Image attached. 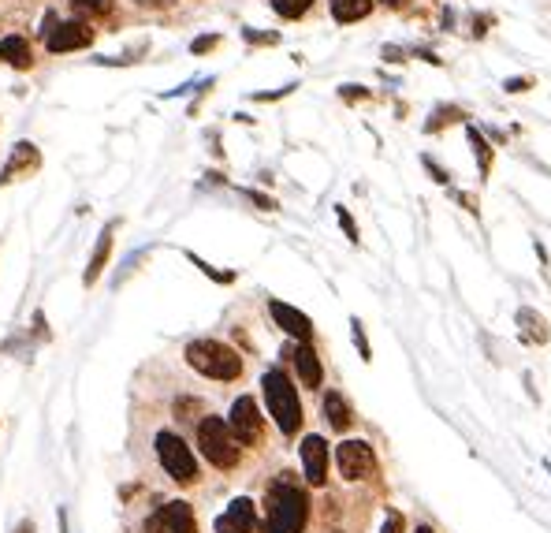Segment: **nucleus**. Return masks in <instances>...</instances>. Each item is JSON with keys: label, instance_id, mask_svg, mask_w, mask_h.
Listing matches in <instances>:
<instances>
[{"label": "nucleus", "instance_id": "1", "mask_svg": "<svg viewBox=\"0 0 551 533\" xmlns=\"http://www.w3.org/2000/svg\"><path fill=\"white\" fill-rule=\"evenodd\" d=\"M313 519L310 485L298 481L291 470H280L265 489L261 504V533H306Z\"/></svg>", "mask_w": 551, "mask_h": 533}, {"label": "nucleus", "instance_id": "2", "mask_svg": "<svg viewBox=\"0 0 551 533\" xmlns=\"http://www.w3.org/2000/svg\"><path fill=\"white\" fill-rule=\"evenodd\" d=\"M261 396H265V407H269V418L276 422L283 437L291 440L298 437V429L306 422V410H302V399H298L295 381L283 373L280 366H272L261 373Z\"/></svg>", "mask_w": 551, "mask_h": 533}, {"label": "nucleus", "instance_id": "3", "mask_svg": "<svg viewBox=\"0 0 551 533\" xmlns=\"http://www.w3.org/2000/svg\"><path fill=\"white\" fill-rule=\"evenodd\" d=\"M194 440H198V451L202 459L220 474H231L239 470L242 463V444L239 437L231 433V425L220 418V414H202L198 418V429H194Z\"/></svg>", "mask_w": 551, "mask_h": 533}, {"label": "nucleus", "instance_id": "4", "mask_svg": "<svg viewBox=\"0 0 551 533\" xmlns=\"http://www.w3.org/2000/svg\"><path fill=\"white\" fill-rule=\"evenodd\" d=\"M183 358H187V366L194 369V373H202L209 381L231 384L242 377V355L224 340H209V336L190 340L187 347H183Z\"/></svg>", "mask_w": 551, "mask_h": 533}, {"label": "nucleus", "instance_id": "5", "mask_svg": "<svg viewBox=\"0 0 551 533\" xmlns=\"http://www.w3.org/2000/svg\"><path fill=\"white\" fill-rule=\"evenodd\" d=\"M153 451H157V463H161V470L175 481V485L190 489V485H198V481H202L198 455H194V448H190L187 440L179 437L175 429H161V433L153 437Z\"/></svg>", "mask_w": 551, "mask_h": 533}, {"label": "nucleus", "instance_id": "6", "mask_svg": "<svg viewBox=\"0 0 551 533\" xmlns=\"http://www.w3.org/2000/svg\"><path fill=\"white\" fill-rule=\"evenodd\" d=\"M332 459H336L339 478L350 481V485L369 481L377 474V451H373L369 440H339L336 451H332Z\"/></svg>", "mask_w": 551, "mask_h": 533}, {"label": "nucleus", "instance_id": "7", "mask_svg": "<svg viewBox=\"0 0 551 533\" xmlns=\"http://www.w3.org/2000/svg\"><path fill=\"white\" fill-rule=\"evenodd\" d=\"M142 533H198V515L187 500H164L146 515Z\"/></svg>", "mask_w": 551, "mask_h": 533}, {"label": "nucleus", "instance_id": "8", "mask_svg": "<svg viewBox=\"0 0 551 533\" xmlns=\"http://www.w3.org/2000/svg\"><path fill=\"white\" fill-rule=\"evenodd\" d=\"M228 425L242 448H261L265 444V418H261V407H257L254 396H239L231 403Z\"/></svg>", "mask_w": 551, "mask_h": 533}, {"label": "nucleus", "instance_id": "9", "mask_svg": "<svg viewBox=\"0 0 551 533\" xmlns=\"http://www.w3.org/2000/svg\"><path fill=\"white\" fill-rule=\"evenodd\" d=\"M298 459H302V481L310 489H324L328 485V463H332L328 440L321 433H306L302 444H298Z\"/></svg>", "mask_w": 551, "mask_h": 533}, {"label": "nucleus", "instance_id": "10", "mask_svg": "<svg viewBox=\"0 0 551 533\" xmlns=\"http://www.w3.org/2000/svg\"><path fill=\"white\" fill-rule=\"evenodd\" d=\"M216 533H261V515L250 496H235L213 522Z\"/></svg>", "mask_w": 551, "mask_h": 533}, {"label": "nucleus", "instance_id": "11", "mask_svg": "<svg viewBox=\"0 0 551 533\" xmlns=\"http://www.w3.org/2000/svg\"><path fill=\"white\" fill-rule=\"evenodd\" d=\"M45 45H49V53H75V49H86V45H94V30L86 19H71V23H60L45 34Z\"/></svg>", "mask_w": 551, "mask_h": 533}, {"label": "nucleus", "instance_id": "12", "mask_svg": "<svg viewBox=\"0 0 551 533\" xmlns=\"http://www.w3.org/2000/svg\"><path fill=\"white\" fill-rule=\"evenodd\" d=\"M287 358H291V366H295L298 381H302V388H321L324 384V362L321 355H317V347L313 343H291L287 347Z\"/></svg>", "mask_w": 551, "mask_h": 533}, {"label": "nucleus", "instance_id": "13", "mask_svg": "<svg viewBox=\"0 0 551 533\" xmlns=\"http://www.w3.org/2000/svg\"><path fill=\"white\" fill-rule=\"evenodd\" d=\"M269 314L276 321V328H283L295 343H313V321L302 310H295V306H287L280 299H269Z\"/></svg>", "mask_w": 551, "mask_h": 533}, {"label": "nucleus", "instance_id": "14", "mask_svg": "<svg viewBox=\"0 0 551 533\" xmlns=\"http://www.w3.org/2000/svg\"><path fill=\"white\" fill-rule=\"evenodd\" d=\"M41 168V153L34 142H15L12 157H8V164L0 168V187H8V183H15L19 176H34Z\"/></svg>", "mask_w": 551, "mask_h": 533}, {"label": "nucleus", "instance_id": "15", "mask_svg": "<svg viewBox=\"0 0 551 533\" xmlns=\"http://www.w3.org/2000/svg\"><path fill=\"white\" fill-rule=\"evenodd\" d=\"M321 414H324V422H328V429L332 433H347L350 425H354V410H350V403L343 399V392H324L321 399Z\"/></svg>", "mask_w": 551, "mask_h": 533}, {"label": "nucleus", "instance_id": "16", "mask_svg": "<svg viewBox=\"0 0 551 533\" xmlns=\"http://www.w3.org/2000/svg\"><path fill=\"white\" fill-rule=\"evenodd\" d=\"M514 321H518V336H522L525 343H537V347H544V343L551 340V325L544 321V314L533 310V306H518Z\"/></svg>", "mask_w": 551, "mask_h": 533}, {"label": "nucleus", "instance_id": "17", "mask_svg": "<svg viewBox=\"0 0 551 533\" xmlns=\"http://www.w3.org/2000/svg\"><path fill=\"white\" fill-rule=\"evenodd\" d=\"M112 235H116V220L105 224L101 235H97V246H94V254H90V265H86V273H82V284L86 287H94L97 280H101V273H105L108 254H112Z\"/></svg>", "mask_w": 551, "mask_h": 533}, {"label": "nucleus", "instance_id": "18", "mask_svg": "<svg viewBox=\"0 0 551 533\" xmlns=\"http://www.w3.org/2000/svg\"><path fill=\"white\" fill-rule=\"evenodd\" d=\"M0 60L12 64V68H19V71H27V68H34V49H30L27 38L12 34V38L0 41Z\"/></svg>", "mask_w": 551, "mask_h": 533}, {"label": "nucleus", "instance_id": "19", "mask_svg": "<svg viewBox=\"0 0 551 533\" xmlns=\"http://www.w3.org/2000/svg\"><path fill=\"white\" fill-rule=\"evenodd\" d=\"M373 4L377 0H332V19L343 23V27L347 23H362L365 15L373 12Z\"/></svg>", "mask_w": 551, "mask_h": 533}, {"label": "nucleus", "instance_id": "20", "mask_svg": "<svg viewBox=\"0 0 551 533\" xmlns=\"http://www.w3.org/2000/svg\"><path fill=\"white\" fill-rule=\"evenodd\" d=\"M466 138H470V146H473V157H477V172H481V179H488V172H492V146L484 142V135L473 127V123H466Z\"/></svg>", "mask_w": 551, "mask_h": 533}, {"label": "nucleus", "instance_id": "21", "mask_svg": "<svg viewBox=\"0 0 551 533\" xmlns=\"http://www.w3.org/2000/svg\"><path fill=\"white\" fill-rule=\"evenodd\" d=\"M71 8L82 19H105V15L116 12V0H71Z\"/></svg>", "mask_w": 551, "mask_h": 533}, {"label": "nucleus", "instance_id": "22", "mask_svg": "<svg viewBox=\"0 0 551 533\" xmlns=\"http://www.w3.org/2000/svg\"><path fill=\"white\" fill-rule=\"evenodd\" d=\"M317 0H272V12L280 15V19H302V15H310V8Z\"/></svg>", "mask_w": 551, "mask_h": 533}, {"label": "nucleus", "instance_id": "23", "mask_svg": "<svg viewBox=\"0 0 551 533\" xmlns=\"http://www.w3.org/2000/svg\"><path fill=\"white\" fill-rule=\"evenodd\" d=\"M455 120H466V116H462V109H455V105H444V109H436L429 116V123H425V131H444L447 123H455Z\"/></svg>", "mask_w": 551, "mask_h": 533}, {"label": "nucleus", "instance_id": "24", "mask_svg": "<svg viewBox=\"0 0 551 533\" xmlns=\"http://www.w3.org/2000/svg\"><path fill=\"white\" fill-rule=\"evenodd\" d=\"M377 533H406V515L399 507H384V522Z\"/></svg>", "mask_w": 551, "mask_h": 533}, {"label": "nucleus", "instance_id": "25", "mask_svg": "<svg viewBox=\"0 0 551 533\" xmlns=\"http://www.w3.org/2000/svg\"><path fill=\"white\" fill-rule=\"evenodd\" d=\"M350 336H354V347H358V355L365 358V362H373V347H369V340H365V328L358 317H350Z\"/></svg>", "mask_w": 551, "mask_h": 533}, {"label": "nucleus", "instance_id": "26", "mask_svg": "<svg viewBox=\"0 0 551 533\" xmlns=\"http://www.w3.org/2000/svg\"><path fill=\"white\" fill-rule=\"evenodd\" d=\"M336 217H339V228L347 232L350 243H354V246L362 243V232H358V224H354V217H350V209H343V205H339V209H336Z\"/></svg>", "mask_w": 551, "mask_h": 533}, {"label": "nucleus", "instance_id": "27", "mask_svg": "<svg viewBox=\"0 0 551 533\" xmlns=\"http://www.w3.org/2000/svg\"><path fill=\"white\" fill-rule=\"evenodd\" d=\"M187 258L194 261V265H198V269H202L209 280H216V284H231V280H235V273H220V269H213V265H209V261H202L198 254H187Z\"/></svg>", "mask_w": 551, "mask_h": 533}, {"label": "nucleus", "instance_id": "28", "mask_svg": "<svg viewBox=\"0 0 551 533\" xmlns=\"http://www.w3.org/2000/svg\"><path fill=\"white\" fill-rule=\"evenodd\" d=\"M339 97L350 101V105H358V101H369L373 90H365V86H354V82H350V86H339Z\"/></svg>", "mask_w": 551, "mask_h": 533}, {"label": "nucleus", "instance_id": "29", "mask_svg": "<svg viewBox=\"0 0 551 533\" xmlns=\"http://www.w3.org/2000/svg\"><path fill=\"white\" fill-rule=\"evenodd\" d=\"M242 38L250 41V45H276L280 34H265V30H242Z\"/></svg>", "mask_w": 551, "mask_h": 533}, {"label": "nucleus", "instance_id": "30", "mask_svg": "<svg viewBox=\"0 0 551 533\" xmlns=\"http://www.w3.org/2000/svg\"><path fill=\"white\" fill-rule=\"evenodd\" d=\"M421 164H425V172H429V176L436 179V183H440V187H447V183H451V176H447L444 168H440V164L432 161V157H421Z\"/></svg>", "mask_w": 551, "mask_h": 533}, {"label": "nucleus", "instance_id": "31", "mask_svg": "<svg viewBox=\"0 0 551 533\" xmlns=\"http://www.w3.org/2000/svg\"><path fill=\"white\" fill-rule=\"evenodd\" d=\"M216 45H220V34H205V38H198L190 45V53L202 56V53H209V49H216Z\"/></svg>", "mask_w": 551, "mask_h": 533}, {"label": "nucleus", "instance_id": "32", "mask_svg": "<svg viewBox=\"0 0 551 533\" xmlns=\"http://www.w3.org/2000/svg\"><path fill=\"white\" fill-rule=\"evenodd\" d=\"M529 86H533V79H507L503 82V90H507V94H525Z\"/></svg>", "mask_w": 551, "mask_h": 533}, {"label": "nucleus", "instance_id": "33", "mask_svg": "<svg viewBox=\"0 0 551 533\" xmlns=\"http://www.w3.org/2000/svg\"><path fill=\"white\" fill-rule=\"evenodd\" d=\"M384 60H388V64H403L406 49H399V45H384Z\"/></svg>", "mask_w": 551, "mask_h": 533}, {"label": "nucleus", "instance_id": "34", "mask_svg": "<svg viewBox=\"0 0 551 533\" xmlns=\"http://www.w3.org/2000/svg\"><path fill=\"white\" fill-rule=\"evenodd\" d=\"M246 198H250V202H257V205H261V209H276V202H272V198H265V194L246 191Z\"/></svg>", "mask_w": 551, "mask_h": 533}, {"label": "nucleus", "instance_id": "35", "mask_svg": "<svg viewBox=\"0 0 551 533\" xmlns=\"http://www.w3.org/2000/svg\"><path fill=\"white\" fill-rule=\"evenodd\" d=\"M455 198H458V202H462V205H466V209H470L473 217L481 213V209H477V198H473V194H455Z\"/></svg>", "mask_w": 551, "mask_h": 533}, {"label": "nucleus", "instance_id": "36", "mask_svg": "<svg viewBox=\"0 0 551 533\" xmlns=\"http://www.w3.org/2000/svg\"><path fill=\"white\" fill-rule=\"evenodd\" d=\"M484 27H488V15H477V23H473V38H481Z\"/></svg>", "mask_w": 551, "mask_h": 533}, {"label": "nucleus", "instance_id": "37", "mask_svg": "<svg viewBox=\"0 0 551 533\" xmlns=\"http://www.w3.org/2000/svg\"><path fill=\"white\" fill-rule=\"evenodd\" d=\"M12 533H38V526H34V522H30V519H23V522H19V526H15Z\"/></svg>", "mask_w": 551, "mask_h": 533}, {"label": "nucleus", "instance_id": "38", "mask_svg": "<svg viewBox=\"0 0 551 533\" xmlns=\"http://www.w3.org/2000/svg\"><path fill=\"white\" fill-rule=\"evenodd\" d=\"M380 4H388V8H403L406 0H380Z\"/></svg>", "mask_w": 551, "mask_h": 533}, {"label": "nucleus", "instance_id": "39", "mask_svg": "<svg viewBox=\"0 0 551 533\" xmlns=\"http://www.w3.org/2000/svg\"><path fill=\"white\" fill-rule=\"evenodd\" d=\"M414 533H436V530H432V526H417Z\"/></svg>", "mask_w": 551, "mask_h": 533}]
</instances>
